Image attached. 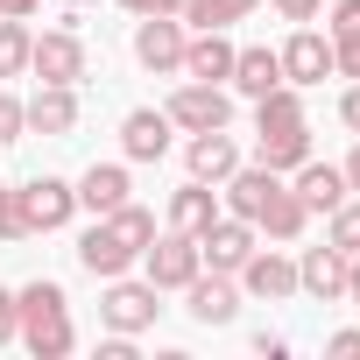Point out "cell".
<instances>
[{"label": "cell", "instance_id": "cell-1", "mask_svg": "<svg viewBox=\"0 0 360 360\" xmlns=\"http://www.w3.org/2000/svg\"><path fill=\"white\" fill-rule=\"evenodd\" d=\"M311 155V120L297 85H276L269 99H255V162L262 169H297Z\"/></svg>", "mask_w": 360, "mask_h": 360}, {"label": "cell", "instance_id": "cell-2", "mask_svg": "<svg viewBox=\"0 0 360 360\" xmlns=\"http://www.w3.org/2000/svg\"><path fill=\"white\" fill-rule=\"evenodd\" d=\"M15 311H22V346H29L36 360H64V353L78 346V325H71V297H64V283L36 276L29 290H15Z\"/></svg>", "mask_w": 360, "mask_h": 360}, {"label": "cell", "instance_id": "cell-3", "mask_svg": "<svg viewBox=\"0 0 360 360\" xmlns=\"http://www.w3.org/2000/svg\"><path fill=\"white\" fill-rule=\"evenodd\" d=\"M162 290L141 276V283H127V276H106V297H99V325L106 332H127V339H141L155 318H162V304H155Z\"/></svg>", "mask_w": 360, "mask_h": 360}, {"label": "cell", "instance_id": "cell-4", "mask_svg": "<svg viewBox=\"0 0 360 360\" xmlns=\"http://www.w3.org/2000/svg\"><path fill=\"white\" fill-rule=\"evenodd\" d=\"M184 15H134V64L155 71V78H176L184 71Z\"/></svg>", "mask_w": 360, "mask_h": 360}, {"label": "cell", "instance_id": "cell-5", "mask_svg": "<svg viewBox=\"0 0 360 360\" xmlns=\"http://www.w3.org/2000/svg\"><path fill=\"white\" fill-rule=\"evenodd\" d=\"M29 71H36L43 85H78V78L92 71L85 36H78V29H43V36L29 43Z\"/></svg>", "mask_w": 360, "mask_h": 360}, {"label": "cell", "instance_id": "cell-6", "mask_svg": "<svg viewBox=\"0 0 360 360\" xmlns=\"http://www.w3.org/2000/svg\"><path fill=\"white\" fill-rule=\"evenodd\" d=\"M141 269H148V283L155 290H184L198 269H205V255H198V233H155L148 248H141Z\"/></svg>", "mask_w": 360, "mask_h": 360}, {"label": "cell", "instance_id": "cell-7", "mask_svg": "<svg viewBox=\"0 0 360 360\" xmlns=\"http://www.w3.org/2000/svg\"><path fill=\"white\" fill-rule=\"evenodd\" d=\"M169 127H184V134H205V127H233V99L219 92V85H198V78H184L169 92Z\"/></svg>", "mask_w": 360, "mask_h": 360}, {"label": "cell", "instance_id": "cell-8", "mask_svg": "<svg viewBox=\"0 0 360 360\" xmlns=\"http://www.w3.org/2000/svg\"><path fill=\"white\" fill-rule=\"evenodd\" d=\"M276 57H283V85H297V92L332 78V36H318L311 22H297V36H290Z\"/></svg>", "mask_w": 360, "mask_h": 360}, {"label": "cell", "instance_id": "cell-9", "mask_svg": "<svg viewBox=\"0 0 360 360\" xmlns=\"http://www.w3.org/2000/svg\"><path fill=\"white\" fill-rule=\"evenodd\" d=\"M184 169L198 176V184H226V176L240 169V141H233L226 127H205V134L184 141Z\"/></svg>", "mask_w": 360, "mask_h": 360}, {"label": "cell", "instance_id": "cell-10", "mask_svg": "<svg viewBox=\"0 0 360 360\" xmlns=\"http://www.w3.org/2000/svg\"><path fill=\"white\" fill-rule=\"evenodd\" d=\"M22 113H29V134L64 141V134L78 127V85H36V92L22 99Z\"/></svg>", "mask_w": 360, "mask_h": 360}, {"label": "cell", "instance_id": "cell-11", "mask_svg": "<svg viewBox=\"0 0 360 360\" xmlns=\"http://www.w3.org/2000/svg\"><path fill=\"white\" fill-rule=\"evenodd\" d=\"M198 255H205L219 276H240V262L255 255V226H248V219H233V212H219V219L198 233Z\"/></svg>", "mask_w": 360, "mask_h": 360}, {"label": "cell", "instance_id": "cell-12", "mask_svg": "<svg viewBox=\"0 0 360 360\" xmlns=\"http://www.w3.org/2000/svg\"><path fill=\"white\" fill-rule=\"evenodd\" d=\"M240 297H269V304L297 297V262L276 255V248H255V255L240 262Z\"/></svg>", "mask_w": 360, "mask_h": 360}, {"label": "cell", "instance_id": "cell-13", "mask_svg": "<svg viewBox=\"0 0 360 360\" xmlns=\"http://www.w3.org/2000/svg\"><path fill=\"white\" fill-rule=\"evenodd\" d=\"M184 297H191L184 311H191L198 325H233V311H240V276H219V269L205 276V269H198V276L184 283Z\"/></svg>", "mask_w": 360, "mask_h": 360}, {"label": "cell", "instance_id": "cell-14", "mask_svg": "<svg viewBox=\"0 0 360 360\" xmlns=\"http://www.w3.org/2000/svg\"><path fill=\"white\" fill-rule=\"evenodd\" d=\"M22 198H29V226H36V233H57V226H71V212H78V184H64V176H29Z\"/></svg>", "mask_w": 360, "mask_h": 360}, {"label": "cell", "instance_id": "cell-15", "mask_svg": "<svg viewBox=\"0 0 360 360\" xmlns=\"http://www.w3.org/2000/svg\"><path fill=\"white\" fill-rule=\"evenodd\" d=\"M297 290L304 297H318V304H346V255L325 240V248H304V262H297Z\"/></svg>", "mask_w": 360, "mask_h": 360}, {"label": "cell", "instance_id": "cell-16", "mask_svg": "<svg viewBox=\"0 0 360 360\" xmlns=\"http://www.w3.org/2000/svg\"><path fill=\"white\" fill-rule=\"evenodd\" d=\"M120 148H127V162H162L169 155V113L162 106H134L120 120Z\"/></svg>", "mask_w": 360, "mask_h": 360}, {"label": "cell", "instance_id": "cell-17", "mask_svg": "<svg viewBox=\"0 0 360 360\" xmlns=\"http://www.w3.org/2000/svg\"><path fill=\"white\" fill-rule=\"evenodd\" d=\"M276 184H283V169H262V162H240V169L226 176V212L255 226V219H262V205L276 198Z\"/></svg>", "mask_w": 360, "mask_h": 360}, {"label": "cell", "instance_id": "cell-18", "mask_svg": "<svg viewBox=\"0 0 360 360\" xmlns=\"http://www.w3.org/2000/svg\"><path fill=\"white\" fill-rule=\"evenodd\" d=\"M184 78H198V85L233 78V43H226V29H198V36L184 43Z\"/></svg>", "mask_w": 360, "mask_h": 360}, {"label": "cell", "instance_id": "cell-19", "mask_svg": "<svg viewBox=\"0 0 360 360\" xmlns=\"http://www.w3.org/2000/svg\"><path fill=\"white\" fill-rule=\"evenodd\" d=\"M276 85H283V57L276 50H262V43L255 50H233V92L240 99H269Z\"/></svg>", "mask_w": 360, "mask_h": 360}, {"label": "cell", "instance_id": "cell-20", "mask_svg": "<svg viewBox=\"0 0 360 360\" xmlns=\"http://www.w3.org/2000/svg\"><path fill=\"white\" fill-rule=\"evenodd\" d=\"M290 191H297L311 212H332L339 198H353V191H346V169H332V162H311V155L297 162V184H290Z\"/></svg>", "mask_w": 360, "mask_h": 360}, {"label": "cell", "instance_id": "cell-21", "mask_svg": "<svg viewBox=\"0 0 360 360\" xmlns=\"http://www.w3.org/2000/svg\"><path fill=\"white\" fill-rule=\"evenodd\" d=\"M127 262H134V248H120V240L106 233V219L85 226V240H78V269H85V276L106 283V276H127Z\"/></svg>", "mask_w": 360, "mask_h": 360}, {"label": "cell", "instance_id": "cell-22", "mask_svg": "<svg viewBox=\"0 0 360 360\" xmlns=\"http://www.w3.org/2000/svg\"><path fill=\"white\" fill-rule=\"evenodd\" d=\"M78 205L99 219V212H113V205H127V169L120 162H92L85 176H78Z\"/></svg>", "mask_w": 360, "mask_h": 360}, {"label": "cell", "instance_id": "cell-23", "mask_svg": "<svg viewBox=\"0 0 360 360\" xmlns=\"http://www.w3.org/2000/svg\"><path fill=\"white\" fill-rule=\"evenodd\" d=\"M311 226V205L290 191V184H276V198L262 205V219H255V233H269V240H297Z\"/></svg>", "mask_w": 360, "mask_h": 360}, {"label": "cell", "instance_id": "cell-24", "mask_svg": "<svg viewBox=\"0 0 360 360\" xmlns=\"http://www.w3.org/2000/svg\"><path fill=\"white\" fill-rule=\"evenodd\" d=\"M219 212H226V205L212 198V184H198V176H191V184L176 191V198H169V226H176V233H205Z\"/></svg>", "mask_w": 360, "mask_h": 360}, {"label": "cell", "instance_id": "cell-25", "mask_svg": "<svg viewBox=\"0 0 360 360\" xmlns=\"http://www.w3.org/2000/svg\"><path fill=\"white\" fill-rule=\"evenodd\" d=\"M99 219H106V233H113L120 248H134V262H141V248L155 240V212H141L134 198H127V205H113V212H99Z\"/></svg>", "mask_w": 360, "mask_h": 360}, {"label": "cell", "instance_id": "cell-26", "mask_svg": "<svg viewBox=\"0 0 360 360\" xmlns=\"http://www.w3.org/2000/svg\"><path fill=\"white\" fill-rule=\"evenodd\" d=\"M262 8V0H184V22L191 29H233V22H248Z\"/></svg>", "mask_w": 360, "mask_h": 360}, {"label": "cell", "instance_id": "cell-27", "mask_svg": "<svg viewBox=\"0 0 360 360\" xmlns=\"http://www.w3.org/2000/svg\"><path fill=\"white\" fill-rule=\"evenodd\" d=\"M325 240H332L339 255H360V198H339V205L325 212Z\"/></svg>", "mask_w": 360, "mask_h": 360}, {"label": "cell", "instance_id": "cell-28", "mask_svg": "<svg viewBox=\"0 0 360 360\" xmlns=\"http://www.w3.org/2000/svg\"><path fill=\"white\" fill-rule=\"evenodd\" d=\"M29 22H15V15H0V78H15V71H29Z\"/></svg>", "mask_w": 360, "mask_h": 360}, {"label": "cell", "instance_id": "cell-29", "mask_svg": "<svg viewBox=\"0 0 360 360\" xmlns=\"http://www.w3.org/2000/svg\"><path fill=\"white\" fill-rule=\"evenodd\" d=\"M36 226H29V198H22V184H0V240H29Z\"/></svg>", "mask_w": 360, "mask_h": 360}, {"label": "cell", "instance_id": "cell-30", "mask_svg": "<svg viewBox=\"0 0 360 360\" xmlns=\"http://www.w3.org/2000/svg\"><path fill=\"white\" fill-rule=\"evenodd\" d=\"M29 134V113H22V99L15 92H0V148H8V141H22Z\"/></svg>", "mask_w": 360, "mask_h": 360}, {"label": "cell", "instance_id": "cell-31", "mask_svg": "<svg viewBox=\"0 0 360 360\" xmlns=\"http://www.w3.org/2000/svg\"><path fill=\"white\" fill-rule=\"evenodd\" d=\"M332 71L360 78V36H332Z\"/></svg>", "mask_w": 360, "mask_h": 360}, {"label": "cell", "instance_id": "cell-32", "mask_svg": "<svg viewBox=\"0 0 360 360\" xmlns=\"http://www.w3.org/2000/svg\"><path fill=\"white\" fill-rule=\"evenodd\" d=\"M269 8H276L283 22H318V15H325V0H269Z\"/></svg>", "mask_w": 360, "mask_h": 360}, {"label": "cell", "instance_id": "cell-33", "mask_svg": "<svg viewBox=\"0 0 360 360\" xmlns=\"http://www.w3.org/2000/svg\"><path fill=\"white\" fill-rule=\"evenodd\" d=\"M22 339V311H15V290H0V346Z\"/></svg>", "mask_w": 360, "mask_h": 360}, {"label": "cell", "instance_id": "cell-34", "mask_svg": "<svg viewBox=\"0 0 360 360\" xmlns=\"http://www.w3.org/2000/svg\"><path fill=\"white\" fill-rule=\"evenodd\" d=\"M127 15H184V0H120Z\"/></svg>", "mask_w": 360, "mask_h": 360}, {"label": "cell", "instance_id": "cell-35", "mask_svg": "<svg viewBox=\"0 0 360 360\" xmlns=\"http://www.w3.org/2000/svg\"><path fill=\"white\" fill-rule=\"evenodd\" d=\"M325 353H339V360H360V332H332V339H325Z\"/></svg>", "mask_w": 360, "mask_h": 360}, {"label": "cell", "instance_id": "cell-36", "mask_svg": "<svg viewBox=\"0 0 360 360\" xmlns=\"http://www.w3.org/2000/svg\"><path fill=\"white\" fill-rule=\"evenodd\" d=\"M339 120L360 134V85H346V92H339Z\"/></svg>", "mask_w": 360, "mask_h": 360}, {"label": "cell", "instance_id": "cell-37", "mask_svg": "<svg viewBox=\"0 0 360 360\" xmlns=\"http://www.w3.org/2000/svg\"><path fill=\"white\" fill-rule=\"evenodd\" d=\"M339 169H346V191H353V198H360V141H353V155H346V162H339Z\"/></svg>", "mask_w": 360, "mask_h": 360}, {"label": "cell", "instance_id": "cell-38", "mask_svg": "<svg viewBox=\"0 0 360 360\" xmlns=\"http://www.w3.org/2000/svg\"><path fill=\"white\" fill-rule=\"evenodd\" d=\"M346 304H360V255H346Z\"/></svg>", "mask_w": 360, "mask_h": 360}, {"label": "cell", "instance_id": "cell-39", "mask_svg": "<svg viewBox=\"0 0 360 360\" xmlns=\"http://www.w3.org/2000/svg\"><path fill=\"white\" fill-rule=\"evenodd\" d=\"M0 15H15V22H29V15H36V0H0Z\"/></svg>", "mask_w": 360, "mask_h": 360}, {"label": "cell", "instance_id": "cell-40", "mask_svg": "<svg viewBox=\"0 0 360 360\" xmlns=\"http://www.w3.org/2000/svg\"><path fill=\"white\" fill-rule=\"evenodd\" d=\"M64 8H92V0H64Z\"/></svg>", "mask_w": 360, "mask_h": 360}]
</instances>
